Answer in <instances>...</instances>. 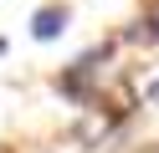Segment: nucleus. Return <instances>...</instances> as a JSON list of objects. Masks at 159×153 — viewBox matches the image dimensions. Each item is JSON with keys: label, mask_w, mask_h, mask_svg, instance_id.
Wrapping results in <instances>:
<instances>
[{"label": "nucleus", "mask_w": 159, "mask_h": 153, "mask_svg": "<svg viewBox=\"0 0 159 153\" xmlns=\"http://www.w3.org/2000/svg\"><path fill=\"white\" fill-rule=\"evenodd\" d=\"M31 31H36V41H57V36L67 31V10L41 5V10H36V20H31Z\"/></svg>", "instance_id": "nucleus-1"}, {"label": "nucleus", "mask_w": 159, "mask_h": 153, "mask_svg": "<svg viewBox=\"0 0 159 153\" xmlns=\"http://www.w3.org/2000/svg\"><path fill=\"white\" fill-rule=\"evenodd\" d=\"M154 36H159V10L149 15V41H154Z\"/></svg>", "instance_id": "nucleus-2"}]
</instances>
